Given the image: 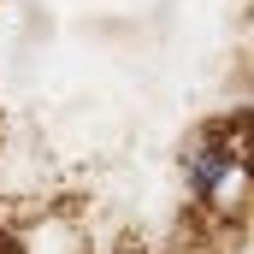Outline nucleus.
Wrapping results in <instances>:
<instances>
[{
  "instance_id": "f257e3e1",
  "label": "nucleus",
  "mask_w": 254,
  "mask_h": 254,
  "mask_svg": "<svg viewBox=\"0 0 254 254\" xmlns=\"http://www.w3.org/2000/svg\"><path fill=\"white\" fill-rule=\"evenodd\" d=\"M184 184L201 207H231V195H243V119L231 125H207L184 148Z\"/></svg>"
},
{
  "instance_id": "f03ea898",
  "label": "nucleus",
  "mask_w": 254,
  "mask_h": 254,
  "mask_svg": "<svg viewBox=\"0 0 254 254\" xmlns=\"http://www.w3.org/2000/svg\"><path fill=\"white\" fill-rule=\"evenodd\" d=\"M0 254H12V249H0Z\"/></svg>"
}]
</instances>
